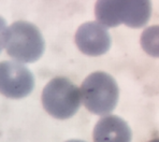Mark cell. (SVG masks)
I'll return each mask as SVG.
<instances>
[{"instance_id": "cell-1", "label": "cell", "mask_w": 159, "mask_h": 142, "mask_svg": "<svg viewBox=\"0 0 159 142\" xmlns=\"http://www.w3.org/2000/svg\"><path fill=\"white\" fill-rule=\"evenodd\" d=\"M2 45L10 57L20 62H34L43 55L45 42L36 25L17 21L2 32Z\"/></svg>"}, {"instance_id": "cell-2", "label": "cell", "mask_w": 159, "mask_h": 142, "mask_svg": "<svg viewBox=\"0 0 159 142\" xmlns=\"http://www.w3.org/2000/svg\"><path fill=\"white\" fill-rule=\"evenodd\" d=\"M81 95L85 108L97 115L113 112L118 102L119 89L115 79L103 71L90 73L81 85Z\"/></svg>"}, {"instance_id": "cell-3", "label": "cell", "mask_w": 159, "mask_h": 142, "mask_svg": "<svg viewBox=\"0 0 159 142\" xmlns=\"http://www.w3.org/2000/svg\"><path fill=\"white\" fill-rule=\"evenodd\" d=\"M81 102V88L65 76L52 79L42 92L43 108L58 120L72 117L79 111Z\"/></svg>"}, {"instance_id": "cell-4", "label": "cell", "mask_w": 159, "mask_h": 142, "mask_svg": "<svg viewBox=\"0 0 159 142\" xmlns=\"http://www.w3.org/2000/svg\"><path fill=\"white\" fill-rule=\"evenodd\" d=\"M34 87L31 71L17 62H2L0 64V92L11 99H22L28 96Z\"/></svg>"}, {"instance_id": "cell-5", "label": "cell", "mask_w": 159, "mask_h": 142, "mask_svg": "<svg viewBox=\"0 0 159 142\" xmlns=\"http://www.w3.org/2000/svg\"><path fill=\"white\" fill-rule=\"evenodd\" d=\"M75 43L79 50L88 56H100L111 48V36L99 22H87L76 30Z\"/></svg>"}, {"instance_id": "cell-6", "label": "cell", "mask_w": 159, "mask_h": 142, "mask_svg": "<svg viewBox=\"0 0 159 142\" xmlns=\"http://www.w3.org/2000/svg\"><path fill=\"white\" fill-rule=\"evenodd\" d=\"M131 129L121 117L107 115L93 128V142H131Z\"/></svg>"}, {"instance_id": "cell-7", "label": "cell", "mask_w": 159, "mask_h": 142, "mask_svg": "<svg viewBox=\"0 0 159 142\" xmlns=\"http://www.w3.org/2000/svg\"><path fill=\"white\" fill-rule=\"evenodd\" d=\"M118 13L121 24L130 28H141L152 15L151 0H118Z\"/></svg>"}, {"instance_id": "cell-8", "label": "cell", "mask_w": 159, "mask_h": 142, "mask_svg": "<svg viewBox=\"0 0 159 142\" xmlns=\"http://www.w3.org/2000/svg\"><path fill=\"white\" fill-rule=\"evenodd\" d=\"M95 15L98 22L106 27H116L121 24L118 13V0H97Z\"/></svg>"}, {"instance_id": "cell-9", "label": "cell", "mask_w": 159, "mask_h": 142, "mask_svg": "<svg viewBox=\"0 0 159 142\" xmlns=\"http://www.w3.org/2000/svg\"><path fill=\"white\" fill-rule=\"evenodd\" d=\"M140 43L146 54L159 58V25L149 26L144 29Z\"/></svg>"}, {"instance_id": "cell-10", "label": "cell", "mask_w": 159, "mask_h": 142, "mask_svg": "<svg viewBox=\"0 0 159 142\" xmlns=\"http://www.w3.org/2000/svg\"><path fill=\"white\" fill-rule=\"evenodd\" d=\"M148 142H159V138H155V139H153V140H151Z\"/></svg>"}, {"instance_id": "cell-11", "label": "cell", "mask_w": 159, "mask_h": 142, "mask_svg": "<svg viewBox=\"0 0 159 142\" xmlns=\"http://www.w3.org/2000/svg\"><path fill=\"white\" fill-rule=\"evenodd\" d=\"M67 142H85V141H82V140H69Z\"/></svg>"}]
</instances>
